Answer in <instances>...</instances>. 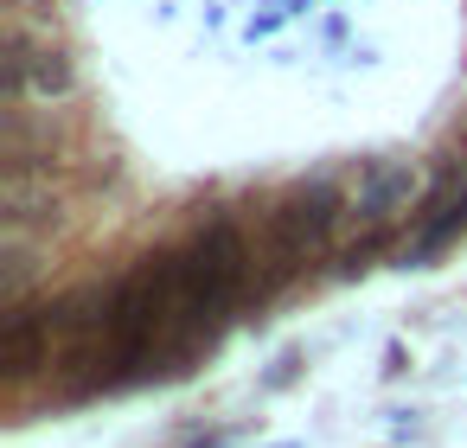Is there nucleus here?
Segmentation results:
<instances>
[{"label":"nucleus","instance_id":"obj_1","mask_svg":"<svg viewBox=\"0 0 467 448\" xmlns=\"http://www.w3.org/2000/svg\"><path fill=\"white\" fill-rule=\"evenodd\" d=\"M416 199H422V180L410 161H365L352 173V224H397V218H416Z\"/></svg>","mask_w":467,"mask_h":448},{"label":"nucleus","instance_id":"obj_2","mask_svg":"<svg viewBox=\"0 0 467 448\" xmlns=\"http://www.w3.org/2000/svg\"><path fill=\"white\" fill-rule=\"evenodd\" d=\"M7 52H14L7 71H14V90H20V97H33V103L71 97V58H65L58 46H46V39H33V33H14Z\"/></svg>","mask_w":467,"mask_h":448}]
</instances>
